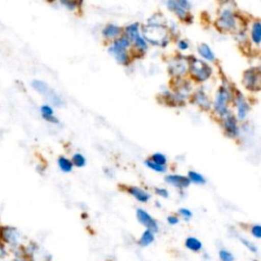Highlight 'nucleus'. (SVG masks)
Returning <instances> with one entry per match:
<instances>
[{
	"label": "nucleus",
	"instance_id": "22",
	"mask_svg": "<svg viewBox=\"0 0 261 261\" xmlns=\"http://www.w3.org/2000/svg\"><path fill=\"white\" fill-rule=\"evenodd\" d=\"M57 163H58V166L59 168L63 171V172H70L72 170V163H71V160H69L68 158L66 157H63V156H60L57 160Z\"/></svg>",
	"mask_w": 261,
	"mask_h": 261
},
{
	"label": "nucleus",
	"instance_id": "26",
	"mask_svg": "<svg viewBox=\"0 0 261 261\" xmlns=\"http://www.w3.org/2000/svg\"><path fill=\"white\" fill-rule=\"evenodd\" d=\"M46 97H47V99L52 103V104H54V105H56V106H61V105H63V100L60 98V96L57 94V93H55L53 90H51L50 89V91L48 92V94L46 95Z\"/></svg>",
	"mask_w": 261,
	"mask_h": 261
},
{
	"label": "nucleus",
	"instance_id": "4",
	"mask_svg": "<svg viewBox=\"0 0 261 261\" xmlns=\"http://www.w3.org/2000/svg\"><path fill=\"white\" fill-rule=\"evenodd\" d=\"M230 97L231 96H230L229 90L226 87L222 86L218 89L215 96V101H214V110L221 117L228 112L227 102L230 100Z\"/></svg>",
	"mask_w": 261,
	"mask_h": 261
},
{
	"label": "nucleus",
	"instance_id": "39",
	"mask_svg": "<svg viewBox=\"0 0 261 261\" xmlns=\"http://www.w3.org/2000/svg\"><path fill=\"white\" fill-rule=\"evenodd\" d=\"M61 4H63L64 6H66L69 10H72L75 8V6L77 5L76 2H71V1H62Z\"/></svg>",
	"mask_w": 261,
	"mask_h": 261
},
{
	"label": "nucleus",
	"instance_id": "2",
	"mask_svg": "<svg viewBox=\"0 0 261 261\" xmlns=\"http://www.w3.org/2000/svg\"><path fill=\"white\" fill-rule=\"evenodd\" d=\"M0 241L11 252L23 246V234L15 226L0 225Z\"/></svg>",
	"mask_w": 261,
	"mask_h": 261
},
{
	"label": "nucleus",
	"instance_id": "30",
	"mask_svg": "<svg viewBox=\"0 0 261 261\" xmlns=\"http://www.w3.org/2000/svg\"><path fill=\"white\" fill-rule=\"evenodd\" d=\"M145 164H146L149 168H151L152 170L157 171V172H164V171L166 170L165 166L159 165V164H157V163H155V162H153V161H151V160H146V161H145Z\"/></svg>",
	"mask_w": 261,
	"mask_h": 261
},
{
	"label": "nucleus",
	"instance_id": "18",
	"mask_svg": "<svg viewBox=\"0 0 261 261\" xmlns=\"http://www.w3.org/2000/svg\"><path fill=\"white\" fill-rule=\"evenodd\" d=\"M120 32H121V29L118 25L110 23L103 29L102 34L106 38H115L120 34Z\"/></svg>",
	"mask_w": 261,
	"mask_h": 261
},
{
	"label": "nucleus",
	"instance_id": "24",
	"mask_svg": "<svg viewBox=\"0 0 261 261\" xmlns=\"http://www.w3.org/2000/svg\"><path fill=\"white\" fill-rule=\"evenodd\" d=\"M12 253V261H32L24 253L22 247L16 249V250H13L11 251Z\"/></svg>",
	"mask_w": 261,
	"mask_h": 261
},
{
	"label": "nucleus",
	"instance_id": "34",
	"mask_svg": "<svg viewBox=\"0 0 261 261\" xmlns=\"http://www.w3.org/2000/svg\"><path fill=\"white\" fill-rule=\"evenodd\" d=\"M178 213H179L186 220H188V219H190V218L192 217V212H191L189 209H187V208H181V209H179Z\"/></svg>",
	"mask_w": 261,
	"mask_h": 261
},
{
	"label": "nucleus",
	"instance_id": "9",
	"mask_svg": "<svg viewBox=\"0 0 261 261\" xmlns=\"http://www.w3.org/2000/svg\"><path fill=\"white\" fill-rule=\"evenodd\" d=\"M236 105H237V116L240 120H243L246 118L248 111H249V104L247 103L244 95L240 91H236V97H234Z\"/></svg>",
	"mask_w": 261,
	"mask_h": 261
},
{
	"label": "nucleus",
	"instance_id": "25",
	"mask_svg": "<svg viewBox=\"0 0 261 261\" xmlns=\"http://www.w3.org/2000/svg\"><path fill=\"white\" fill-rule=\"evenodd\" d=\"M154 241V234L153 231L147 229L144 231V233L142 234L141 239H140V245L143 247H146L148 245H150L152 242Z\"/></svg>",
	"mask_w": 261,
	"mask_h": 261
},
{
	"label": "nucleus",
	"instance_id": "27",
	"mask_svg": "<svg viewBox=\"0 0 261 261\" xmlns=\"http://www.w3.org/2000/svg\"><path fill=\"white\" fill-rule=\"evenodd\" d=\"M188 178L190 180V182H195L198 185H203L205 184V178L202 174L196 172V171H189L188 173Z\"/></svg>",
	"mask_w": 261,
	"mask_h": 261
},
{
	"label": "nucleus",
	"instance_id": "21",
	"mask_svg": "<svg viewBox=\"0 0 261 261\" xmlns=\"http://www.w3.org/2000/svg\"><path fill=\"white\" fill-rule=\"evenodd\" d=\"M251 36H252L253 42L258 45L260 43V39H261V25H260V21L259 20H257V21H255L253 23Z\"/></svg>",
	"mask_w": 261,
	"mask_h": 261
},
{
	"label": "nucleus",
	"instance_id": "28",
	"mask_svg": "<svg viewBox=\"0 0 261 261\" xmlns=\"http://www.w3.org/2000/svg\"><path fill=\"white\" fill-rule=\"evenodd\" d=\"M71 163L76 167H83L86 164V158L81 153H75L72 155Z\"/></svg>",
	"mask_w": 261,
	"mask_h": 261
},
{
	"label": "nucleus",
	"instance_id": "23",
	"mask_svg": "<svg viewBox=\"0 0 261 261\" xmlns=\"http://www.w3.org/2000/svg\"><path fill=\"white\" fill-rule=\"evenodd\" d=\"M186 246L188 249H190L191 251H194V252H197V251H200L201 248H202V244L201 242L196 239V238H188L186 240Z\"/></svg>",
	"mask_w": 261,
	"mask_h": 261
},
{
	"label": "nucleus",
	"instance_id": "11",
	"mask_svg": "<svg viewBox=\"0 0 261 261\" xmlns=\"http://www.w3.org/2000/svg\"><path fill=\"white\" fill-rule=\"evenodd\" d=\"M165 181L178 189H186L190 185L188 176L179 174H168L165 176Z\"/></svg>",
	"mask_w": 261,
	"mask_h": 261
},
{
	"label": "nucleus",
	"instance_id": "7",
	"mask_svg": "<svg viewBox=\"0 0 261 261\" xmlns=\"http://www.w3.org/2000/svg\"><path fill=\"white\" fill-rule=\"evenodd\" d=\"M188 64H189L188 58L184 56H176L169 62L168 70L171 75L179 77L186 74V72L188 71V68H189Z\"/></svg>",
	"mask_w": 261,
	"mask_h": 261
},
{
	"label": "nucleus",
	"instance_id": "31",
	"mask_svg": "<svg viewBox=\"0 0 261 261\" xmlns=\"http://www.w3.org/2000/svg\"><path fill=\"white\" fill-rule=\"evenodd\" d=\"M133 42L135 43V45L138 49H140V50H146L147 49V42L141 35H139Z\"/></svg>",
	"mask_w": 261,
	"mask_h": 261
},
{
	"label": "nucleus",
	"instance_id": "10",
	"mask_svg": "<svg viewBox=\"0 0 261 261\" xmlns=\"http://www.w3.org/2000/svg\"><path fill=\"white\" fill-rule=\"evenodd\" d=\"M137 218H138L139 222H141L143 225H145L147 227V229H149L151 231H157L158 230L157 222L145 210L137 209Z\"/></svg>",
	"mask_w": 261,
	"mask_h": 261
},
{
	"label": "nucleus",
	"instance_id": "20",
	"mask_svg": "<svg viewBox=\"0 0 261 261\" xmlns=\"http://www.w3.org/2000/svg\"><path fill=\"white\" fill-rule=\"evenodd\" d=\"M139 35V23L135 22L125 28V37L129 40V42H133Z\"/></svg>",
	"mask_w": 261,
	"mask_h": 261
},
{
	"label": "nucleus",
	"instance_id": "40",
	"mask_svg": "<svg viewBox=\"0 0 261 261\" xmlns=\"http://www.w3.org/2000/svg\"><path fill=\"white\" fill-rule=\"evenodd\" d=\"M177 46L180 50H187L189 48V43L186 40H180V41H178Z\"/></svg>",
	"mask_w": 261,
	"mask_h": 261
},
{
	"label": "nucleus",
	"instance_id": "15",
	"mask_svg": "<svg viewBox=\"0 0 261 261\" xmlns=\"http://www.w3.org/2000/svg\"><path fill=\"white\" fill-rule=\"evenodd\" d=\"M128 193L136 198L138 201L140 202H147L150 199V194H148L147 192H145L144 190H142L141 188L138 187H129L127 189Z\"/></svg>",
	"mask_w": 261,
	"mask_h": 261
},
{
	"label": "nucleus",
	"instance_id": "14",
	"mask_svg": "<svg viewBox=\"0 0 261 261\" xmlns=\"http://www.w3.org/2000/svg\"><path fill=\"white\" fill-rule=\"evenodd\" d=\"M40 112H41V115L42 117L51 122V123H58V119L54 116V111L52 109V107L48 104H43L41 107H40Z\"/></svg>",
	"mask_w": 261,
	"mask_h": 261
},
{
	"label": "nucleus",
	"instance_id": "6",
	"mask_svg": "<svg viewBox=\"0 0 261 261\" xmlns=\"http://www.w3.org/2000/svg\"><path fill=\"white\" fill-rule=\"evenodd\" d=\"M244 85L250 91L260 89V70L258 67H251L244 72Z\"/></svg>",
	"mask_w": 261,
	"mask_h": 261
},
{
	"label": "nucleus",
	"instance_id": "36",
	"mask_svg": "<svg viewBox=\"0 0 261 261\" xmlns=\"http://www.w3.org/2000/svg\"><path fill=\"white\" fill-rule=\"evenodd\" d=\"M241 241H242V243H243L246 247H248V249H249L250 251H252V252H257V248H256V246H255V245H253L252 243H250L248 240L241 239Z\"/></svg>",
	"mask_w": 261,
	"mask_h": 261
},
{
	"label": "nucleus",
	"instance_id": "8",
	"mask_svg": "<svg viewBox=\"0 0 261 261\" xmlns=\"http://www.w3.org/2000/svg\"><path fill=\"white\" fill-rule=\"evenodd\" d=\"M222 125L225 134L230 138H236L239 135V126L238 121L234 115L230 112H227L222 116Z\"/></svg>",
	"mask_w": 261,
	"mask_h": 261
},
{
	"label": "nucleus",
	"instance_id": "37",
	"mask_svg": "<svg viewBox=\"0 0 261 261\" xmlns=\"http://www.w3.org/2000/svg\"><path fill=\"white\" fill-rule=\"evenodd\" d=\"M252 234L254 237H256L257 239H259L261 237V227H260V225L256 224L252 227Z\"/></svg>",
	"mask_w": 261,
	"mask_h": 261
},
{
	"label": "nucleus",
	"instance_id": "17",
	"mask_svg": "<svg viewBox=\"0 0 261 261\" xmlns=\"http://www.w3.org/2000/svg\"><path fill=\"white\" fill-rule=\"evenodd\" d=\"M198 52L206 60H209V61L215 60V55H214L213 51L211 50V48L207 44H204V43L201 44L198 47Z\"/></svg>",
	"mask_w": 261,
	"mask_h": 261
},
{
	"label": "nucleus",
	"instance_id": "1",
	"mask_svg": "<svg viewBox=\"0 0 261 261\" xmlns=\"http://www.w3.org/2000/svg\"><path fill=\"white\" fill-rule=\"evenodd\" d=\"M143 34L145 39L153 45L164 47L169 42L168 32L164 24L148 23L143 27Z\"/></svg>",
	"mask_w": 261,
	"mask_h": 261
},
{
	"label": "nucleus",
	"instance_id": "12",
	"mask_svg": "<svg viewBox=\"0 0 261 261\" xmlns=\"http://www.w3.org/2000/svg\"><path fill=\"white\" fill-rule=\"evenodd\" d=\"M130 42L129 40L124 36V37H121L117 40H115L112 45L109 47L108 51L109 53H111L112 55H115L116 53L120 52V51H123V50H126V48L129 46Z\"/></svg>",
	"mask_w": 261,
	"mask_h": 261
},
{
	"label": "nucleus",
	"instance_id": "3",
	"mask_svg": "<svg viewBox=\"0 0 261 261\" xmlns=\"http://www.w3.org/2000/svg\"><path fill=\"white\" fill-rule=\"evenodd\" d=\"M188 61L189 70L195 80H197L198 82H205L210 77L212 73V68L209 66L208 63L195 57H192L190 59L188 58Z\"/></svg>",
	"mask_w": 261,
	"mask_h": 261
},
{
	"label": "nucleus",
	"instance_id": "13",
	"mask_svg": "<svg viewBox=\"0 0 261 261\" xmlns=\"http://www.w3.org/2000/svg\"><path fill=\"white\" fill-rule=\"evenodd\" d=\"M194 102L201 108L207 110L211 107V101L203 90H198L194 95Z\"/></svg>",
	"mask_w": 261,
	"mask_h": 261
},
{
	"label": "nucleus",
	"instance_id": "33",
	"mask_svg": "<svg viewBox=\"0 0 261 261\" xmlns=\"http://www.w3.org/2000/svg\"><path fill=\"white\" fill-rule=\"evenodd\" d=\"M9 254H10V251L8 250V248L0 241V261L6 259Z\"/></svg>",
	"mask_w": 261,
	"mask_h": 261
},
{
	"label": "nucleus",
	"instance_id": "19",
	"mask_svg": "<svg viewBox=\"0 0 261 261\" xmlns=\"http://www.w3.org/2000/svg\"><path fill=\"white\" fill-rule=\"evenodd\" d=\"M32 87L35 89V91H37L38 93L46 96L48 94V92L50 91L49 86L43 82V81H39V80H34L32 82Z\"/></svg>",
	"mask_w": 261,
	"mask_h": 261
},
{
	"label": "nucleus",
	"instance_id": "32",
	"mask_svg": "<svg viewBox=\"0 0 261 261\" xmlns=\"http://www.w3.org/2000/svg\"><path fill=\"white\" fill-rule=\"evenodd\" d=\"M219 257L222 261H233V256L231 253H229L226 250H220L219 251Z\"/></svg>",
	"mask_w": 261,
	"mask_h": 261
},
{
	"label": "nucleus",
	"instance_id": "29",
	"mask_svg": "<svg viewBox=\"0 0 261 261\" xmlns=\"http://www.w3.org/2000/svg\"><path fill=\"white\" fill-rule=\"evenodd\" d=\"M151 161H153V162H155V163H157V164H159V165L165 166L167 159H166L165 155L162 154V153H154V154L152 155Z\"/></svg>",
	"mask_w": 261,
	"mask_h": 261
},
{
	"label": "nucleus",
	"instance_id": "5",
	"mask_svg": "<svg viewBox=\"0 0 261 261\" xmlns=\"http://www.w3.org/2000/svg\"><path fill=\"white\" fill-rule=\"evenodd\" d=\"M216 24L221 31H225V32H230L236 29L237 21H236L234 14L230 8H225L221 10L217 18Z\"/></svg>",
	"mask_w": 261,
	"mask_h": 261
},
{
	"label": "nucleus",
	"instance_id": "38",
	"mask_svg": "<svg viewBox=\"0 0 261 261\" xmlns=\"http://www.w3.org/2000/svg\"><path fill=\"white\" fill-rule=\"evenodd\" d=\"M177 2V4L180 6V7H182L185 10H188V9H190V7H191V3L189 2V1H186V0H178V1H176Z\"/></svg>",
	"mask_w": 261,
	"mask_h": 261
},
{
	"label": "nucleus",
	"instance_id": "35",
	"mask_svg": "<svg viewBox=\"0 0 261 261\" xmlns=\"http://www.w3.org/2000/svg\"><path fill=\"white\" fill-rule=\"evenodd\" d=\"M155 193L158 196L163 197V198H167L168 197V191L166 189H163V188H156L155 189Z\"/></svg>",
	"mask_w": 261,
	"mask_h": 261
},
{
	"label": "nucleus",
	"instance_id": "16",
	"mask_svg": "<svg viewBox=\"0 0 261 261\" xmlns=\"http://www.w3.org/2000/svg\"><path fill=\"white\" fill-rule=\"evenodd\" d=\"M167 7L168 9L172 10L179 18H182V19H186L188 17V13H187V10H185L182 7H180L176 1H173V0H170L168 1L167 3Z\"/></svg>",
	"mask_w": 261,
	"mask_h": 261
},
{
	"label": "nucleus",
	"instance_id": "41",
	"mask_svg": "<svg viewBox=\"0 0 261 261\" xmlns=\"http://www.w3.org/2000/svg\"><path fill=\"white\" fill-rule=\"evenodd\" d=\"M167 221H168L169 224H176L178 222V218L173 216V215H171V216L167 217Z\"/></svg>",
	"mask_w": 261,
	"mask_h": 261
}]
</instances>
